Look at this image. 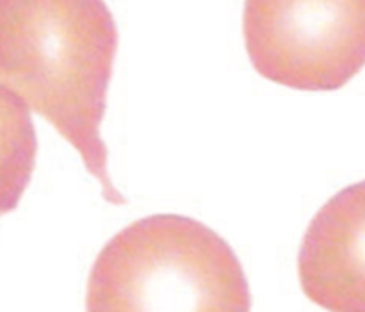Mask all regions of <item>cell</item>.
I'll return each instance as SVG.
<instances>
[{"instance_id": "cell-5", "label": "cell", "mask_w": 365, "mask_h": 312, "mask_svg": "<svg viewBox=\"0 0 365 312\" xmlns=\"http://www.w3.org/2000/svg\"><path fill=\"white\" fill-rule=\"evenodd\" d=\"M38 139L29 106L0 84V216L20 203L36 164Z\"/></svg>"}, {"instance_id": "cell-2", "label": "cell", "mask_w": 365, "mask_h": 312, "mask_svg": "<svg viewBox=\"0 0 365 312\" xmlns=\"http://www.w3.org/2000/svg\"><path fill=\"white\" fill-rule=\"evenodd\" d=\"M248 281L234 250L192 218L134 221L102 248L88 281V311L250 309Z\"/></svg>"}, {"instance_id": "cell-1", "label": "cell", "mask_w": 365, "mask_h": 312, "mask_svg": "<svg viewBox=\"0 0 365 312\" xmlns=\"http://www.w3.org/2000/svg\"><path fill=\"white\" fill-rule=\"evenodd\" d=\"M118 50L106 0H0V84L81 154L107 202L121 206L100 136Z\"/></svg>"}, {"instance_id": "cell-3", "label": "cell", "mask_w": 365, "mask_h": 312, "mask_svg": "<svg viewBox=\"0 0 365 312\" xmlns=\"http://www.w3.org/2000/svg\"><path fill=\"white\" fill-rule=\"evenodd\" d=\"M246 50L267 81L334 91L365 66V0H246Z\"/></svg>"}, {"instance_id": "cell-4", "label": "cell", "mask_w": 365, "mask_h": 312, "mask_svg": "<svg viewBox=\"0 0 365 312\" xmlns=\"http://www.w3.org/2000/svg\"><path fill=\"white\" fill-rule=\"evenodd\" d=\"M303 293L328 311L365 312V181L331 196L298 256Z\"/></svg>"}]
</instances>
